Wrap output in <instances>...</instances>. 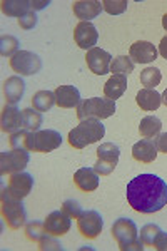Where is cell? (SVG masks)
Instances as JSON below:
<instances>
[{"instance_id": "6da1fadb", "label": "cell", "mask_w": 167, "mask_h": 251, "mask_svg": "<svg viewBox=\"0 0 167 251\" xmlns=\"http://www.w3.org/2000/svg\"><path fill=\"white\" fill-rule=\"evenodd\" d=\"M125 194L134 211L152 214L167 204V183L156 174H141L130 179Z\"/></svg>"}, {"instance_id": "7a4b0ae2", "label": "cell", "mask_w": 167, "mask_h": 251, "mask_svg": "<svg viewBox=\"0 0 167 251\" xmlns=\"http://www.w3.org/2000/svg\"><path fill=\"white\" fill-rule=\"evenodd\" d=\"M105 134V127L99 119H84L69 132V144L75 149H82L85 146L100 141Z\"/></svg>"}, {"instance_id": "3957f363", "label": "cell", "mask_w": 167, "mask_h": 251, "mask_svg": "<svg viewBox=\"0 0 167 251\" xmlns=\"http://www.w3.org/2000/svg\"><path fill=\"white\" fill-rule=\"evenodd\" d=\"M112 236L122 251H142L144 243L139 240V229L129 218H119L112 225Z\"/></svg>"}, {"instance_id": "277c9868", "label": "cell", "mask_w": 167, "mask_h": 251, "mask_svg": "<svg viewBox=\"0 0 167 251\" xmlns=\"http://www.w3.org/2000/svg\"><path fill=\"white\" fill-rule=\"evenodd\" d=\"M116 112V100L112 99H100V97H91L84 99L77 106V117L84 119H107Z\"/></svg>"}, {"instance_id": "5b68a950", "label": "cell", "mask_w": 167, "mask_h": 251, "mask_svg": "<svg viewBox=\"0 0 167 251\" xmlns=\"http://www.w3.org/2000/svg\"><path fill=\"white\" fill-rule=\"evenodd\" d=\"M2 216L10 229H19L20 226L25 225L27 220L22 200L12 198L5 188H2Z\"/></svg>"}, {"instance_id": "8992f818", "label": "cell", "mask_w": 167, "mask_h": 251, "mask_svg": "<svg viewBox=\"0 0 167 251\" xmlns=\"http://www.w3.org/2000/svg\"><path fill=\"white\" fill-rule=\"evenodd\" d=\"M97 163L94 164V171L99 176H107L116 169L117 163H119L120 149L119 146L114 143H104L97 148Z\"/></svg>"}, {"instance_id": "52a82bcc", "label": "cell", "mask_w": 167, "mask_h": 251, "mask_svg": "<svg viewBox=\"0 0 167 251\" xmlns=\"http://www.w3.org/2000/svg\"><path fill=\"white\" fill-rule=\"evenodd\" d=\"M10 67L20 75H34L42 69V60L37 54L30 50H19L10 59Z\"/></svg>"}, {"instance_id": "ba28073f", "label": "cell", "mask_w": 167, "mask_h": 251, "mask_svg": "<svg viewBox=\"0 0 167 251\" xmlns=\"http://www.w3.org/2000/svg\"><path fill=\"white\" fill-rule=\"evenodd\" d=\"M28 151H19V149H12V151H3L0 154V173L5 174H15L22 173L28 164Z\"/></svg>"}, {"instance_id": "9c48e42d", "label": "cell", "mask_w": 167, "mask_h": 251, "mask_svg": "<svg viewBox=\"0 0 167 251\" xmlns=\"http://www.w3.org/2000/svg\"><path fill=\"white\" fill-rule=\"evenodd\" d=\"M77 228H79V231L84 238H87V240H95V238L102 233L104 220L99 211L89 209V211H84L82 216L77 220Z\"/></svg>"}, {"instance_id": "30bf717a", "label": "cell", "mask_w": 167, "mask_h": 251, "mask_svg": "<svg viewBox=\"0 0 167 251\" xmlns=\"http://www.w3.org/2000/svg\"><path fill=\"white\" fill-rule=\"evenodd\" d=\"M62 144V136L54 129H46V131H37L32 134V146L30 151L34 152H52Z\"/></svg>"}, {"instance_id": "8fae6325", "label": "cell", "mask_w": 167, "mask_h": 251, "mask_svg": "<svg viewBox=\"0 0 167 251\" xmlns=\"http://www.w3.org/2000/svg\"><path fill=\"white\" fill-rule=\"evenodd\" d=\"M7 189V193L10 194L12 198L15 200H24L30 194L32 188H34V177L30 176L28 173H15L10 174L9 184L3 186Z\"/></svg>"}, {"instance_id": "7c38bea8", "label": "cell", "mask_w": 167, "mask_h": 251, "mask_svg": "<svg viewBox=\"0 0 167 251\" xmlns=\"http://www.w3.org/2000/svg\"><path fill=\"white\" fill-rule=\"evenodd\" d=\"M85 62H87L91 72H94L95 75H104L109 72L112 62V55L109 52H105L100 47H94L87 52L85 55Z\"/></svg>"}, {"instance_id": "4fadbf2b", "label": "cell", "mask_w": 167, "mask_h": 251, "mask_svg": "<svg viewBox=\"0 0 167 251\" xmlns=\"http://www.w3.org/2000/svg\"><path fill=\"white\" fill-rule=\"evenodd\" d=\"M71 220L72 218L69 216L65 211H52L50 214L47 216V220L44 221L46 223V231L47 234H50V236H64V234L69 233V229H71Z\"/></svg>"}, {"instance_id": "5bb4252c", "label": "cell", "mask_w": 167, "mask_h": 251, "mask_svg": "<svg viewBox=\"0 0 167 251\" xmlns=\"http://www.w3.org/2000/svg\"><path fill=\"white\" fill-rule=\"evenodd\" d=\"M97 39H99V34H97V29L94 27L92 22H79L74 30V40L75 44L84 50H91V49L95 47Z\"/></svg>"}, {"instance_id": "9a60e30c", "label": "cell", "mask_w": 167, "mask_h": 251, "mask_svg": "<svg viewBox=\"0 0 167 251\" xmlns=\"http://www.w3.org/2000/svg\"><path fill=\"white\" fill-rule=\"evenodd\" d=\"M129 57L134 64H149L157 59V49L147 40L134 42L129 49Z\"/></svg>"}, {"instance_id": "2e32d148", "label": "cell", "mask_w": 167, "mask_h": 251, "mask_svg": "<svg viewBox=\"0 0 167 251\" xmlns=\"http://www.w3.org/2000/svg\"><path fill=\"white\" fill-rule=\"evenodd\" d=\"M55 94V104L62 109H72L77 107L82 100H80L79 89L74 86H59L54 91Z\"/></svg>"}, {"instance_id": "e0dca14e", "label": "cell", "mask_w": 167, "mask_h": 251, "mask_svg": "<svg viewBox=\"0 0 167 251\" xmlns=\"http://www.w3.org/2000/svg\"><path fill=\"white\" fill-rule=\"evenodd\" d=\"M99 174L94 171V168H80L74 174V184L80 191L92 193L99 188Z\"/></svg>"}, {"instance_id": "ac0fdd59", "label": "cell", "mask_w": 167, "mask_h": 251, "mask_svg": "<svg viewBox=\"0 0 167 251\" xmlns=\"http://www.w3.org/2000/svg\"><path fill=\"white\" fill-rule=\"evenodd\" d=\"M74 15L77 19H80V22H91L92 19H95L102 10V3L97 0H79L74 2L72 5Z\"/></svg>"}, {"instance_id": "d6986e66", "label": "cell", "mask_w": 167, "mask_h": 251, "mask_svg": "<svg viewBox=\"0 0 167 251\" xmlns=\"http://www.w3.org/2000/svg\"><path fill=\"white\" fill-rule=\"evenodd\" d=\"M132 157L139 163L149 164L154 163L157 157V148L154 139H141L139 143L134 144L132 148Z\"/></svg>"}, {"instance_id": "ffe728a7", "label": "cell", "mask_w": 167, "mask_h": 251, "mask_svg": "<svg viewBox=\"0 0 167 251\" xmlns=\"http://www.w3.org/2000/svg\"><path fill=\"white\" fill-rule=\"evenodd\" d=\"M0 126H2L3 132H14L20 131L22 127V111H19L15 106H5L0 117Z\"/></svg>"}, {"instance_id": "44dd1931", "label": "cell", "mask_w": 167, "mask_h": 251, "mask_svg": "<svg viewBox=\"0 0 167 251\" xmlns=\"http://www.w3.org/2000/svg\"><path fill=\"white\" fill-rule=\"evenodd\" d=\"M24 92H25V82L19 75H12L3 82V96L10 106H15L22 100Z\"/></svg>"}, {"instance_id": "7402d4cb", "label": "cell", "mask_w": 167, "mask_h": 251, "mask_svg": "<svg viewBox=\"0 0 167 251\" xmlns=\"http://www.w3.org/2000/svg\"><path fill=\"white\" fill-rule=\"evenodd\" d=\"M137 104H139V107L142 111H156L159 109V106L162 104V96L159 94L156 89H142V91L137 92V97H136Z\"/></svg>"}, {"instance_id": "603a6c76", "label": "cell", "mask_w": 167, "mask_h": 251, "mask_svg": "<svg viewBox=\"0 0 167 251\" xmlns=\"http://www.w3.org/2000/svg\"><path fill=\"white\" fill-rule=\"evenodd\" d=\"M2 12L9 17H24L28 12H34L30 5V0H3Z\"/></svg>"}, {"instance_id": "cb8c5ba5", "label": "cell", "mask_w": 167, "mask_h": 251, "mask_svg": "<svg viewBox=\"0 0 167 251\" xmlns=\"http://www.w3.org/2000/svg\"><path fill=\"white\" fill-rule=\"evenodd\" d=\"M127 89V77L125 75H112L111 79L105 82L104 86V94L107 99H119Z\"/></svg>"}, {"instance_id": "d4e9b609", "label": "cell", "mask_w": 167, "mask_h": 251, "mask_svg": "<svg viewBox=\"0 0 167 251\" xmlns=\"http://www.w3.org/2000/svg\"><path fill=\"white\" fill-rule=\"evenodd\" d=\"M161 129H162V123L161 119L156 116H147L141 121L139 126V132L144 139H154L161 134Z\"/></svg>"}, {"instance_id": "484cf974", "label": "cell", "mask_w": 167, "mask_h": 251, "mask_svg": "<svg viewBox=\"0 0 167 251\" xmlns=\"http://www.w3.org/2000/svg\"><path fill=\"white\" fill-rule=\"evenodd\" d=\"M54 104H55V94L50 91H39L32 97V106L39 112L50 111Z\"/></svg>"}, {"instance_id": "4316f807", "label": "cell", "mask_w": 167, "mask_h": 251, "mask_svg": "<svg viewBox=\"0 0 167 251\" xmlns=\"http://www.w3.org/2000/svg\"><path fill=\"white\" fill-rule=\"evenodd\" d=\"M32 134L34 132L27 131V129H20V131L10 134V148L12 149H19V151H30L32 146Z\"/></svg>"}, {"instance_id": "83f0119b", "label": "cell", "mask_w": 167, "mask_h": 251, "mask_svg": "<svg viewBox=\"0 0 167 251\" xmlns=\"http://www.w3.org/2000/svg\"><path fill=\"white\" fill-rule=\"evenodd\" d=\"M42 126V114L35 109H24L22 111V127L30 132H37Z\"/></svg>"}, {"instance_id": "f1b7e54d", "label": "cell", "mask_w": 167, "mask_h": 251, "mask_svg": "<svg viewBox=\"0 0 167 251\" xmlns=\"http://www.w3.org/2000/svg\"><path fill=\"white\" fill-rule=\"evenodd\" d=\"M132 71H134V62L127 55H119V57L112 59L111 69H109V72H112L114 75H129Z\"/></svg>"}, {"instance_id": "f546056e", "label": "cell", "mask_w": 167, "mask_h": 251, "mask_svg": "<svg viewBox=\"0 0 167 251\" xmlns=\"http://www.w3.org/2000/svg\"><path fill=\"white\" fill-rule=\"evenodd\" d=\"M162 80V72L157 67H145L141 72V84L147 89H156L159 82Z\"/></svg>"}, {"instance_id": "4dcf8cb0", "label": "cell", "mask_w": 167, "mask_h": 251, "mask_svg": "<svg viewBox=\"0 0 167 251\" xmlns=\"http://www.w3.org/2000/svg\"><path fill=\"white\" fill-rule=\"evenodd\" d=\"M19 39L14 37V35H2L0 39V54L3 57H14L15 54L19 52Z\"/></svg>"}, {"instance_id": "1f68e13d", "label": "cell", "mask_w": 167, "mask_h": 251, "mask_svg": "<svg viewBox=\"0 0 167 251\" xmlns=\"http://www.w3.org/2000/svg\"><path fill=\"white\" fill-rule=\"evenodd\" d=\"M46 234H47L46 223H42V221L34 220L25 226V236L34 243H39L44 236H46Z\"/></svg>"}, {"instance_id": "d6a6232c", "label": "cell", "mask_w": 167, "mask_h": 251, "mask_svg": "<svg viewBox=\"0 0 167 251\" xmlns=\"http://www.w3.org/2000/svg\"><path fill=\"white\" fill-rule=\"evenodd\" d=\"M159 233H161V228L157 225H145L144 228H141L139 240L144 243V246H154Z\"/></svg>"}, {"instance_id": "836d02e7", "label": "cell", "mask_w": 167, "mask_h": 251, "mask_svg": "<svg viewBox=\"0 0 167 251\" xmlns=\"http://www.w3.org/2000/svg\"><path fill=\"white\" fill-rule=\"evenodd\" d=\"M127 5V0H104L102 2V9L111 15H119L122 12H125Z\"/></svg>"}, {"instance_id": "e575fe53", "label": "cell", "mask_w": 167, "mask_h": 251, "mask_svg": "<svg viewBox=\"0 0 167 251\" xmlns=\"http://www.w3.org/2000/svg\"><path fill=\"white\" fill-rule=\"evenodd\" d=\"M62 211H65L71 218H74V220H79V218L82 216L84 209H82V206L79 204V201L67 200V201H64V204H62Z\"/></svg>"}, {"instance_id": "d590c367", "label": "cell", "mask_w": 167, "mask_h": 251, "mask_svg": "<svg viewBox=\"0 0 167 251\" xmlns=\"http://www.w3.org/2000/svg\"><path fill=\"white\" fill-rule=\"evenodd\" d=\"M55 236H50V234H46V236L42 238V240L39 241V250L42 251H62V245H60L59 241L54 240Z\"/></svg>"}, {"instance_id": "8d00e7d4", "label": "cell", "mask_w": 167, "mask_h": 251, "mask_svg": "<svg viewBox=\"0 0 167 251\" xmlns=\"http://www.w3.org/2000/svg\"><path fill=\"white\" fill-rule=\"evenodd\" d=\"M19 25L22 27V29H34L35 25H37V15H35V12H28L25 14L24 17L19 19Z\"/></svg>"}, {"instance_id": "74e56055", "label": "cell", "mask_w": 167, "mask_h": 251, "mask_svg": "<svg viewBox=\"0 0 167 251\" xmlns=\"http://www.w3.org/2000/svg\"><path fill=\"white\" fill-rule=\"evenodd\" d=\"M154 143H156V148H157L159 152H164V154H167V132L159 134L156 139H154Z\"/></svg>"}, {"instance_id": "f35d334b", "label": "cell", "mask_w": 167, "mask_h": 251, "mask_svg": "<svg viewBox=\"0 0 167 251\" xmlns=\"http://www.w3.org/2000/svg\"><path fill=\"white\" fill-rule=\"evenodd\" d=\"M154 248L159 251H167V233H159V236L156 238V243H154Z\"/></svg>"}, {"instance_id": "ab89813d", "label": "cell", "mask_w": 167, "mask_h": 251, "mask_svg": "<svg viewBox=\"0 0 167 251\" xmlns=\"http://www.w3.org/2000/svg\"><path fill=\"white\" fill-rule=\"evenodd\" d=\"M30 5H32V10H42L46 9L48 5V0H30Z\"/></svg>"}, {"instance_id": "60d3db41", "label": "cell", "mask_w": 167, "mask_h": 251, "mask_svg": "<svg viewBox=\"0 0 167 251\" xmlns=\"http://www.w3.org/2000/svg\"><path fill=\"white\" fill-rule=\"evenodd\" d=\"M159 54H161L164 59H167V35L162 37L161 44H159Z\"/></svg>"}, {"instance_id": "b9f144b4", "label": "cell", "mask_w": 167, "mask_h": 251, "mask_svg": "<svg viewBox=\"0 0 167 251\" xmlns=\"http://www.w3.org/2000/svg\"><path fill=\"white\" fill-rule=\"evenodd\" d=\"M162 27H164L167 32V14H164V17H162Z\"/></svg>"}, {"instance_id": "7bdbcfd3", "label": "cell", "mask_w": 167, "mask_h": 251, "mask_svg": "<svg viewBox=\"0 0 167 251\" xmlns=\"http://www.w3.org/2000/svg\"><path fill=\"white\" fill-rule=\"evenodd\" d=\"M162 102H164L166 106H167V89L164 91V94H162Z\"/></svg>"}]
</instances>
